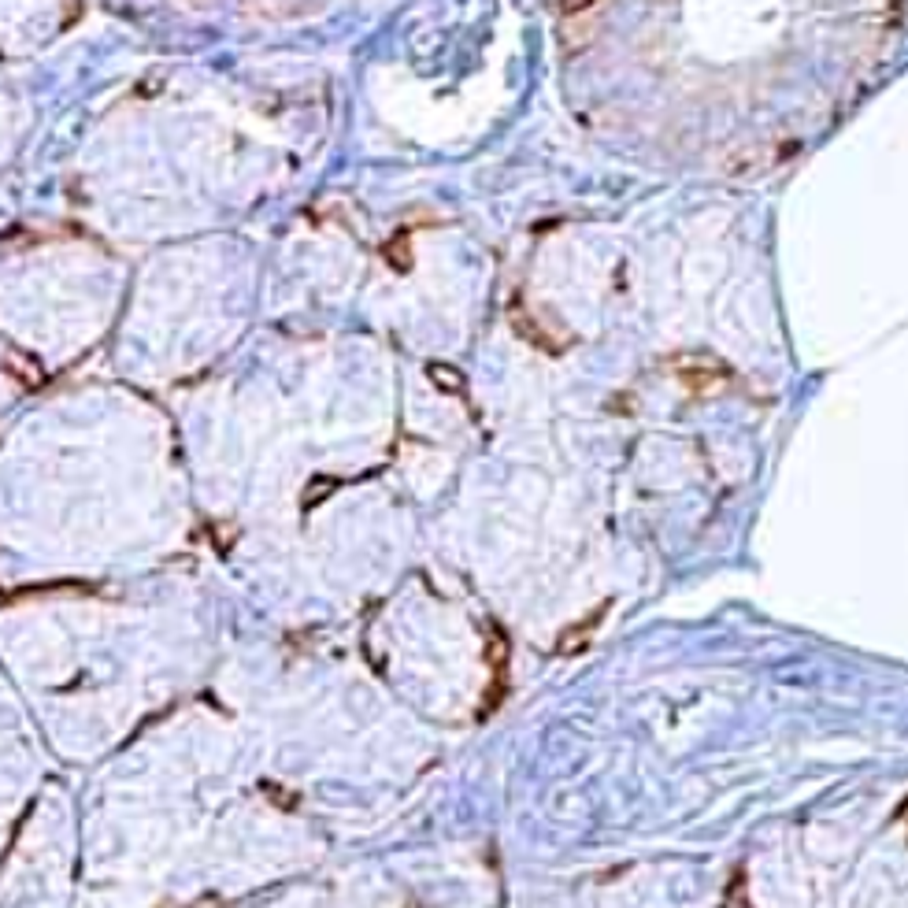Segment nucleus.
<instances>
[{"instance_id":"6","label":"nucleus","mask_w":908,"mask_h":908,"mask_svg":"<svg viewBox=\"0 0 908 908\" xmlns=\"http://www.w3.org/2000/svg\"><path fill=\"white\" fill-rule=\"evenodd\" d=\"M597 0H560V12L564 15H579V12H590Z\"/></svg>"},{"instance_id":"1","label":"nucleus","mask_w":908,"mask_h":908,"mask_svg":"<svg viewBox=\"0 0 908 908\" xmlns=\"http://www.w3.org/2000/svg\"><path fill=\"white\" fill-rule=\"evenodd\" d=\"M675 375L694 393H708L727 382V367L705 360V356H686V360H675Z\"/></svg>"},{"instance_id":"5","label":"nucleus","mask_w":908,"mask_h":908,"mask_svg":"<svg viewBox=\"0 0 908 908\" xmlns=\"http://www.w3.org/2000/svg\"><path fill=\"white\" fill-rule=\"evenodd\" d=\"M386 256L393 260V267H397V271H408V264H412V260H408V241H404V234H397V238L390 241Z\"/></svg>"},{"instance_id":"2","label":"nucleus","mask_w":908,"mask_h":908,"mask_svg":"<svg viewBox=\"0 0 908 908\" xmlns=\"http://www.w3.org/2000/svg\"><path fill=\"white\" fill-rule=\"evenodd\" d=\"M608 616V605H597L590 612V616L582 619V623H575V627H568V631L560 634V642H556V653L560 656H575L579 649H586V642H590V634L601 627V619Z\"/></svg>"},{"instance_id":"4","label":"nucleus","mask_w":908,"mask_h":908,"mask_svg":"<svg viewBox=\"0 0 908 908\" xmlns=\"http://www.w3.org/2000/svg\"><path fill=\"white\" fill-rule=\"evenodd\" d=\"M427 375H430L434 382H438V390L456 393V397H464L467 382H464V375H460L456 367H449V364H430V367H427Z\"/></svg>"},{"instance_id":"3","label":"nucleus","mask_w":908,"mask_h":908,"mask_svg":"<svg viewBox=\"0 0 908 908\" xmlns=\"http://www.w3.org/2000/svg\"><path fill=\"white\" fill-rule=\"evenodd\" d=\"M512 323H516V334H523L527 341H534L538 349H545V353H560V345H556L549 334L538 330V323L527 316V308H523V304H512Z\"/></svg>"}]
</instances>
